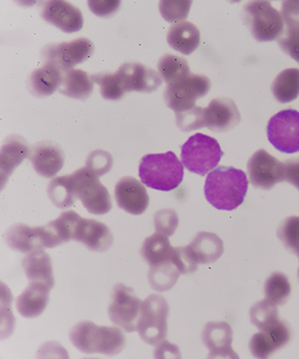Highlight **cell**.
I'll use <instances>...</instances> for the list:
<instances>
[{
	"mask_svg": "<svg viewBox=\"0 0 299 359\" xmlns=\"http://www.w3.org/2000/svg\"><path fill=\"white\" fill-rule=\"evenodd\" d=\"M249 180L242 170L221 166L211 171L204 183V196L221 211H234L244 203Z\"/></svg>",
	"mask_w": 299,
	"mask_h": 359,
	"instance_id": "obj_1",
	"label": "cell"
},
{
	"mask_svg": "<svg viewBox=\"0 0 299 359\" xmlns=\"http://www.w3.org/2000/svg\"><path fill=\"white\" fill-rule=\"evenodd\" d=\"M73 346L81 353L116 355L123 351L126 339L121 330L114 327H99L92 321H81L69 334Z\"/></svg>",
	"mask_w": 299,
	"mask_h": 359,
	"instance_id": "obj_2",
	"label": "cell"
},
{
	"mask_svg": "<svg viewBox=\"0 0 299 359\" xmlns=\"http://www.w3.org/2000/svg\"><path fill=\"white\" fill-rule=\"evenodd\" d=\"M139 176L149 188L169 192L183 182V163L172 151L164 154H148L140 161Z\"/></svg>",
	"mask_w": 299,
	"mask_h": 359,
	"instance_id": "obj_3",
	"label": "cell"
},
{
	"mask_svg": "<svg viewBox=\"0 0 299 359\" xmlns=\"http://www.w3.org/2000/svg\"><path fill=\"white\" fill-rule=\"evenodd\" d=\"M66 176L73 196L81 201L87 211L94 215H105L111 211L112 201L109 191L101 183L97 175L83 167Z\"/></svg>",
	"mask_w": 299,
	"mask_h": 359,
	"instance_id": "obj_4",
	"label": "cell"
},
{
	"mask_svg": "<svg viewBox=\"0 0 299 359\" xmlns=\"http://www.w3.org/2000/svg\"><path fill=\"white\" fill-rule=\"evenodd\" d=\"M181 148L183 166L200 176H204L215 169L223 156L218 142L202 133L193 135Z\"/></svg>",
	"mask_w": 299,
	"mask_h": 359,
	"instance_id": "obj_5",
	"label": "cell"
},
{
	"mask_svg": "<svg viewBox=\"0 0 299 359\" xmlns=\"http://www.w3.org/2000/svg\"><path fill=\"white\" fill-rule=\"evenodd\" d=\"M168 302L159 294H150L142 302L137 332L146 344L155 346L168 334Z\"/></svg>",
	"mask_w": 299,
	"mask_h": 359,
	"instance_id": "obj_6",
	"label": "cell"
},
{
	"mask_svg": "<svg viewBox=\"0 0 299 359\" xmlns=\"http://www.w3.org/2000/svg\"><path fill=\"white\" fill-rule=\"evenodd\" d=\"M244 20L254 39L260 42L279 39L284 32L281 13L268 1H251L244 8Z\"/></svg>",
	"mask_w": 299,
	"mask_h": 359,
	"instance_id": "obj_7",
	"label": "cell"
},
{
	"mask_svg": "<svg viewBox=\"0 0 299 359\" xmlns=\"http://www.w3.org/2000/svg\"><path fill=\"white\" fill-rule=\"evenodd\" d=\"M211 80L206 75L193 74L167 84L164 90L165 103L176 114L195 107V101L206 96L211 89Z\"/></svg>",
	"mask_w": 299,
	"mask_h": 359,
	"instance_id": "obj_8",
	"label": "cell"
},
{
	"mask_svg": "<svg viewBox=\"0 0 299 359\" xmlns=\"http://www.w3.org/2000/svg\"><path fill=\"white\" fill-rule=\"evenodd\" d=\"M142 302L132 287L123 283H117L113 287L111 304L108 308L110 320L127 332H136Z\"/></svg>",
	"mask_w": 299,
	"mask_h": 359,
	"instance_id": "obj_9",
	"label": "cell"
},
{
	"mask_svg": "<svg viewBox=\"0 0 299 359\" xmlns=\"http://www.w3.org/2000/svg\"><path fill=\"white\" fill-rule=\"evenodd\" d=\"M267 137L273 147L280 152H299L298 111L286 109L272 116L267 124Z\"/></svg>",
	"mask_w": 299,
	"mask_h": 359,
	"instance_id": "obj_10",
	"label": "cell"
},
{
	"mask_svg": "<svg viewBox=\"0 0 299 359\" xmlns=\"http://www.w3.org/2000/svg\"><path fill=\"white\" fill-rule=\"evenodd\" d=\"M93 52V42L81 37L69 42L47 45L41 54L46 63H51L65 72L88 60Z\"/></svg>",
	"mask_w": 299,
	"mask_h": 359,
	"instance_id": "obj_11",
	"label": "cell"
},
{
	"mask_svg": "<svg viewBox=\"0 0 299 359\" xmlns=\"http://www.w3.org/2000/svg\"><path fill=\"white\" fill-rule=\"evenodd\" d=\"M4 237L7 245L11 249L20 252L51 249L58 245L48 224L42 226H29L25 224H13L9 226Z\"/></svg>",
	"mask_w": 299,
	"mask_h": 359,
	"instance_id": "obj_12",
	"label": "cell"
},
{
	"mask_svg": "<svg viewBox=\"0 0 299 359\" xmlns=\"http://www.w3.org/2000/svg\"><path fill=\"white\" fill-rule=\"evenodd\" d=\"M247 172L253 186L263 190H270L277 184L284 181V163L263 149L249 158Z\"/></svg>",
	"mask_w": 299,
	"mask_h": 359,
	"instance_id": "obj_13",
	"label": "cell"
},
{
	"mask_svg": "<svg viewBox=\"0 0 299 359\" xmlns=\"http://www.w3.org/2000/svg\"><path fill=\"white\" fill-rule=\"evenodd\" d=\"M71 237L92 252H107L114 242L108 226L95 219L82 218L77 212L73 219Z\"/></svg>",
	"mask_w": 299,
	"mask_h": 359,
	"instance_id": "obj_14",
	"label": "cell"
},
{
	"mask_svg": "<svg viewBox=\"0 0 299 359\" xmlns=\"http://www.w3.org/2000/svg\"><path fill=\"white\" fill-rule=\"evenodd\" d=\"M291 330L286 321L279 320L253 334L249 351L256 358H267L275 351L284 348L291 341Z\"/></svg>",
	"mask_w": 299,
	"mask_h": 359,
	"instance_id": "obj_15",
	"label": "cell"
},
{
	"mask_svg": "<svg viewBox=\"0 0 299 359\" xmlns=\"http://www.w3.org/2000/svg\"><path fill=\"white\" fill-rule=\"evenodd\" d=\"M124 92L155 91L163 83L160 73L141 63H125L116 72Z\"/></svg>",
	"mask_w": 299,
	"mask_h": 359,
	"instance_id": "obj_16",
	"label": "cell"
},
{
	"mask_svg": "<svg viewBox=\"0 0 299 359\" xmlns=\"http://www.w3.org/2000/svg\"><path fill=\"white\" fill-rule=\"evenodd\" d=\"M115 199L120 209L131 215H142L149 205L147 190L134 177H124L115 186Z\"/></svg>",
	"mask_w": 299,
	"mask_h": 359,
	"instance_id": "obj_17",
	"label": "cell"
},
{
	"mask_svg": "<svg viewBox=\"0 0 299 359\" xmlns=\"http://www.w3.org/2000/svg\"><path fill=\"white\" fill-rule=\"evenodd\" d=\"M44 20L65 33L78 32L84 25L81 11L70 2L53 0L44 4L41 11Z\"/></svg>",
	"mask_w": 299,
	"mask_h": 359,
	"instance_id": "obj_18",
	"label": "cell"
},
{
	"mask_svg": "<svg viewBox=\"0 0 299 359\" xmlns=\"http://www.w3.org/2000/svg\"><path fill=\"white\" fill-rule=\"evenodd\" d=\"M241 122V114L232 99L216 98L204 108V123L216 133L230 131Z\"/></svg>",
	"mask_w": 299,
	"mask_h": 359,
	"instance_id": "obj_19",
	"label": "cell"
},
{
	"mask_svg": "<svg viewBox=\"0 0 299 359\" xmlns=\"http://www.w3.org/2000/svg\"><path fill=\"white\" fill-rule=\"evenodd\" d=\"M28 159L32 161L37 173L46 178H53L62 169L65 155L58 144L53 141H41L30 148Z\"/></svg>",
	"mask_w": 299,
	"mask_h": 359,
	"instance_id": "obj_20",
	"label": "cell"
},
{
	"mask_svg": "<svg viewBox=\"0 0 299 359\" xmlns=\"http://www.w3.org/2000/svg\"><path fill=\"white\" fill-rule=\"evenodd\" d=\"M202 340L209 348V358H239L232 351V330L228 323H209L202 332Z\"/></svg>",
	"mask_w": 299,
	"mask_h": 359,
	"instance_id": "obj_21",
	"label": "cell"
},
{
	"mask_svg": "<svg viewBox=\"0 0 299 359\" xmlns=\"http://www.w3.org/2000/svg\"><path fill=\"white\" fill-rule=\"evenodd\" d=\"M30 147L28 142L18 135L7 137L1 147L0 154V171H1V188L16 167L20 166L25 158H28Z\"/></svg>",
	"mask_w": 299,
	"mask_h": 359,
	"instance_id": "obj_22",
	"label": "cell"
},
{
	"mask_svg": "<svg viewBox=\"0 0 299 359\" xmlns=\"http://www.w3.org/2000/svg\"><path fill=\"white\" fill-rule=\"evenodd\" d=\"M51 287L46 283H30L16 299V309L23 318H34L46 311Z\"/></svg>",
	"mask_w": 299,
	"mask_h": 359,
	"instance_id": "obj_23",
	"label": "cell"
},
{
	"mask_svg": "<svg viewBox=\"0 0 299 359\" xmlns=\"http://www.w3.org/2000/svg\"><path fill=\"white\" fill-rule=\"evenodd\" d=\"M187 247L197 264L215 263L223 254V241L216 233L208 231L197 233Z\"/></svg>",
	"mask_w": 299,
	"mask_h": 359,
	"instance_id": "obj_24",
	"label": "cell"
},
{
	"mask_svg": "<svg viewBox=\"0 0 299 359\" xmlns=\"http://www.w3.org/2000/svg\"><path fill=\"white\" fill-rule=\"evenodd\" d=\"M62 77V71L51 63H46L29 75L27 87L33 95L39 98L50 96L60 87Z\"/></svg>",
	"mask_w": 299,
	"mask_h": 359,
	"instance_id": "obj_25",
	"label": "cell"
},
{
	"mask_svg": "<svg viewBox=\"0 0 299 359\" xmlns=\"http://www.w3.org/2000/svg\"><path fill=\"white\" fill-rule=\"evenodd\" d=\"M23 269L30 283H46L53 289L54 276L53 262L44 249L32 250L23 259Z\"/></svg>",
	"mask_w": 299,
	"mask_h": 359,
	"instance_id": "obj_26",
	"label": "cell"
},
{
	"mask_svg": "<svg viewBox=\"0 0 299 359\" xmlns=\"http://www.w3.org/2000/svg\"><path fill=\"white\" fill-rule=\"evenodd\" d=\"M167 39L174 50L183 55H190L199 47L201 32L197 26L189 21H181L169 27Z\"/></svg>",
	"mask_w": 299,
	"mask_h": 359,
	"instance_id": "obj_27",
	"label": "cell"
},
{
	"mask_svg": "<svg viewBox=\"0 0 299 359\" xmlns=\"http://www.w3.org/2000/svg\"><path fill=\"white\" fill-rule=\"evenodd\" d=\"M94 90V82L90 75L80 69H70L63 72L62 82L59 93L70 98L85 100L89 98Z\"/></svg>",
	"mask_w": 299,
	"mask_h": 359,
	"instance_id": "obj_28",
	"label": "cell"
},
{
	"mask_svg": "<svg viewBox=\"0 0 299 359\" xmlns=\"http://www.w3.org/2000/svg\"><path fill=\"white\" fill-rule=\"evenodd\" d=\"M173 250L168 236L156 231L144 241L140 254L150 266H156L171 262Z\"/></svg>",
	"mask_w": 299,
	"mask_h": 359,
	"instance_id": "obj_29",
	"label": "cell"
},
{
	"mask_svg": "<svg viewBox=\"0 0 299 359\" xmlns=\"http://www.w3.org/2000/svg\"><path fill=\"white\" fill-rule=\"evenodd\" d=\"M273 96L280 103H289L299 96V69L288 68L280 72L273 81Z\"/></svg>",
	"mask_w": 299,
	"mask_h": 359,
	"instance_id": "obj_30",
	"label": "cell"
},
{
	"mask_svg": "<svg viewBox=\"0 0 299 359\" xmlns=\"http://www.w3.org/2000/svg\"><path fill=\"white\" fill-rule=\"evenodd\" d=\"M291 294L288 278L282 273H273L265 283V299L274 306H284Z\"/></svg>",
	"mask_w": 299,
	"mask_h": 359,
	"instance_id": "obj_31",
	"label": "cell"
},
{
	"mask_svg": "<svg viewBox=\"0 0 299 359\" xmlns=\"http://www.w3.org/2000/svg\"><path fill=\"white\" fill-rule=\"evenodd\" d=\"M158 70L167 84L174 83L190 73L188 61L180 56L166 54L160 58Z\"/></svg>",
	"mask_w": 299,
	"mask_h": 359,
	"instance_id": "obj_32",
	"label": "cell"
},
{
	"mask_svg": "<svg viewBox=\"0 0 299 359\" xmlns=\"http://www.w3.org/2000/svg\"><path fill=\"white\" fill-rule=\"evenodd\" d=\"M180 271L172 264V262L159 264L156 266H151L149 282L151 287L158 292H167L176 285Z\"/></svg>",
	"mask_w": 299,
	"mask_h": 359,
	"instance_id": "obj_33",
	"label": "cell"
},
{
	"mask_svg": "<svg viewBox=\"0 0 299 359\" xmlns=\"http://www.w3.org/2000/svg\"><path fill=\"white\" fill-rule=\"evenodd\" d=\"M47 193H48L51 202L60 209H67L74 204L75 197L73 196L66 175L53 179L49 183Z\"/></svg>",
	"mask_w": 299,
	"mask_h": 359,
	"instance_id": "obj_34",
	"label": "cell"
},
{
	"mask_svg": "<svg viewBox=\"0 0 299 359\" xmlns=\"http://www.w3.org/2000/svg\"><path fill=\"white\" fill-rule=\"evenodd\" d=\"M91 78L100 87L101 96L106 100L116 101L123 97L125 92L116 73H95Z\"/></svg>",
	"mask_w": 299,
	"mask_h": 359,
	"instance_id": "obj_35",
	"label": "cell"
},
{
	"mask_svg": "<svg viewBox=\"0 0 299 359\" xmlns=\"http://www.w3.org/2000/svg\"><path fill=\"white\" fill-rule=\"evenodd\" d=\"M277 237L286 250L299 257V217L284 219L279 224Z\"/></svg>",
	"mask_w": 299,
	"mask_h": 359,
	"instance_id": "obj_36",
	"label": "cell"
},
{
	"mask_svg": "<svg viewBox=\"0 0 299 359\" xmlns=\"http://www.w3.org/2000/svg\"><path fill=\"white\" fill-rule=\"evenodd\" d=\"M251 320L258 330L270 327L279 320L277 306L267 301L256 302L251 309Z\"/></svg>",
	"mask_w": 299,
	"mask_h": 359,
	"instance_id": "obj_37",
	"label": "cell"
},
{
	"mask_svg": "<svg viewBox=\"0 0 299 359\" xmlns=\"http://www.w3.org/2000/svg\"><path fill=\"white\" fill-rule=\"evenodd\" d=\"M192 1H182V0H164L160 2V13L165 20L168 22H176L185 20L189 15Z\"/></svg>",
	"mask_w": 299,
	"mask_h": 359,
	"instance_id": "obj_38",
	"label": "cell"
},
{
	"mask_svg": "<svg viewBox=\"0 0 299 359\" xmlns=\"http://www.w3.org/2000/svg\"><path fill=\"white\" fill-rule=\"evenodd\" d=\"M155 229L157 233L171 237L175 233L179 224V217L175 210L164 209L154 216Z\"/></svg>",
	"mask_w": 299,
	"mask_h": 359,
	"instance_id": "obj_39",
	"label": "cell"
},
{
	"mask_svg": "<svg viewBox=\"0 0 299 359\" xmlns=\"http://www.w3.org/2000/svg\"><path fill=\"white\" fill-rule=\"evenodd\" d=\"M113 159L110 153L103 150H96L90 153L86 162V168L98 177L109 173L112 168Z\"/></svg>",
	"mask_w": 299,
	"mask_h": 359,
	"instance_id": "obj_40",
	"label": "cell"
},
{
	"mask_svg": "<svg viewBox=\"0 0 299 359\" xmlns=\"http://www.w3.org/2000/svg\"><path fill=\"white\" fill-rule=\"evenodd\" d=\"M171 262L181 275L192 273L197 269V264L190 256L188 247H174Z\"/></svg>",
	"mask_w": 299,
	"mask_h": 359,
	"instance_id": "obj_41",
	"label": "cell"
},
{
	"mask_svg": "<svg viewBox=\"0 0 299 359\" xmlns=\"http://www.w3.org/2000/svg\"><path fill=\"white\" fill-rule=\"evenodd\" d=\"M281 16L286 32H299V0L282 2Z\"/></svg>",
	"mask_w": 299,
	"mask_h": 359,
	"instance_id": "obj_42",
	"label": "cell"
},
{
	"mask_svg": "<svg viewBox=\"0 0 299 359\" xmlns=\"http://www.w3.org/2000/svg\"><path fill=\"white\" fill-rule=\"evenodd\" d=\"M279 44L284 53L299 63V32H286Z\"/></svg>",
	"mask_w": 299,
	"mask_h": 359,
	"instance_id": "obj_43",
	"label": "cell"
},
{
	"mask_svg": "<svg viewBox=\"0 0 299 359\" xmlns=\"http://www.w3.org/2000/svg\"><path fill=\"white\" fill-rule=\"evenodd\" d=\"M89 8L92 13L101 18L112 15L116 13L121 6V1L118 0H90L88 1Z\"/></svg>",
	"mask_w": 299,
	"mask_h": 359,
	"instance_id": "obj_44",
	"label": "cell"
},
{
	"mask_svg": "<svg viewBox=\"0 0 299 359\" xmlns=\"http://www.w3.org/2000/svg\"><path fill=\"white\" fill-rule=\"evenodd\" d=\"M284 181L288 182L299 191V158L284 162Z\"/></svg>",
	"mask_w": 299,
	"mask_h": 359,
	"instance_id": "obj_45",
	"label": "cell"
},
{
	"mask_svg": "<svg viewBox=\"0 0 299 359\" xmlns=\"http://www.w3.org/2000/svg\"><path fill=\"white\" fill-rule=\"evenodd\" d=\"M155 358H180L181 353L178 346L169 344L166 339L162 340L158 344L157 348L155 349Z\"/></svg>",
	"mask_w": 299,
	"mask_h": 359,
	"instance_id": "obj_46",
	"label": "cell"
},
{
	"mask_svg": "<svg viewBox=\"0 0 299 359\" xmlns=\"http://www.w3.org/2000/svg\"><path fill=\"white\" fill-rule=\"evenodd\" d=\"M298 278H299V268H298Z\"/></svg>",
	"mask_w": 299,
	"mask_h": 359,
	"instance_id": "obj_47",
	"label": "cell"
}]
</instances>
